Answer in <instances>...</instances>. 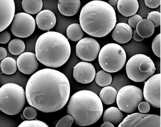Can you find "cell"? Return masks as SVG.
Returning a JSON list of instances; mask_svg holds the SVG:
<instances>
[{
    "label": "cell",
    "mask_w": 161,
    "mask_h": 127,
    "mask_svg": "<svg viewBox=\"0 0 161 127\" xmlns=\"http://www.w3.org/2000/svg\"><path fill=\"white\" fill-rule=\"evenodd\" d=\"M70 86L63 73L56 70L43 69L34 74L28 80L25 89L29 105L44 113L58 111L69 99Z\"/></svg>",
    "instance_id": "obj_1"
},
{
    "label": "cell",
    "mask_w": 161,
    "mask_h": 127,
    "mask_svg": "<svg viewBox=\"0 0 161 127\" xmlns=\"http://www.w3.org/2000/svg\"><path fill=\"white\" fill-rule=\"evenodd\" d=\"M17 62L19 71L26 75L34 73L39 66L36 54L30 52H25L20 55Z\"/></svg>",
    "instance_id": "obj_14"
},
{
    "label": "cell",
    "mask_w": 161,
    "mask_h": 127,
    "mask_svg": "<svg viewBox=\"0 0 161 127\" xmlns=\"http://www.w3.org/2000/svg\"><path fill=\"white\" fill-rule=\"evenodd\" d=\"M36 21L40 29L44 31L49 30L55 26L57 19L54 14L51 11L45 10L37 14Z\"/></svg>",
    "instance_id": "obj_17"
},
{
    "label": "cell",
    "mask_w": 161,
    "mask_h": 127,
    "mask_svg": "<svg viewBox=\"0 0 161 127\" xmlns=\"http://www.w3.org/2000/svg\"><path fill=\"white\" fill-rule=\"evenodd\" d=\"M36 28V22L31 15L25 13L15 15L11 27V31L15 36L25 38L31 36Z\"/></svg>",
    "instance_id": "obj_9"
},
{
    "label": "cell",
    "mask_w": 161,
    "mask_h": 127,
    "mask_svg": "<svg viewBox=\"0 0 161 127\" xmlns=\"http://www.w3.org/2000/svg\"><path fill=\"white\" fill-rule=\"evenodd\" d=\"M151 21L153 24L154 27L160 25L161 14L157 11H153L148 14L147 19Z\"/></svg>",
    "instance_id": "obj_31"
},
{
    "label": "cell",
    "mask_w": 161,
    "mask_h": 127,
    "mask_svg": "<svg viewBox=\"0 0 161 127\" xmlns=\"http://www.w3.org/2000/svg\"><path fill=\"white\" fill-rule=\"evenodd\" d=\"M118 92L111 86H107L102 89L99 94V98L102 102L110 105L114 103L116 100Z\"/></svg>",
    "instance_id": "obj_21"
},
{
    "label": "cell",
    "mask_w": 161,
    "mask_h": 127,
    "mask_svg": "<svg viewBox=\"0 0 161 127\" xmlns=\"http://www.w3.org/2000/svg\"><path fill=\"white\" fill-rule=\"evenodd\" d=\"M103 111L102 102L98 96L89 90H82L71 97L67 113L74 118V123L80 126L92 125L97 122Z\"/></svg>",
    "instance_id": "obj_4"
},
{
    "label": "cell",
    "mask_w": 161,
    "mask_h": 127,
    "mask_svg": "<svg viewBox=\"0 0 161 127\" xmlns=\"http://www.w3.org/2000/svg\"><path fill=\"white\" fill-rule=\"evenodd\" d=\"M118 1V0H114V1L110 0L109 1V3L111 6H115L117 5Z\"/></svg>",
    "instance_id": "obj_42"
},
{
    "label": "cell",
    "mask_w": 161,
    "mask_h": 127,
    "mask_svg": "<svg viewBox=\"0 0 161 127\" xmlns=\"http://www.w3.org/2000/svg\"><path fill=\"white\" fill-rule=\"evenodd\" d=\"M74 119V118L70 115H67L61 119L56 125L58 127H71Z\"/></svg>",
    "instance_id": "obj_32"
},
{
    "label": "cell",
    "mask_w": 161,
    "mask_h": 127,
    "mask_svg": "<svg viewBox=\"0 0 161 127\" xmlns=\"http://www.w3.org/2000/svg\"><path fill=\"white\" fill-rule=\"evenodd\" d=\"M112 79V76L109 73L101 70L96 74L95 81L99 86L105 87L111 84Z\"/></svg>",
    "instance_id": "obj_26"
},
{
    "label": "cell",
    "mask_w": 161,
    "mask_h": 127,
    "mask_svg": "<svg viewBox=\"0 0 161 127\" xmlns=\"http://www.w3.org/2000/svg\"><path fill=\"white\" fill-rule=\"evenodd\" d=\"M21 118L24 120H25V119H26L23 113H21Z\"/></svg>",
    "instance_id": "obj_43"
},
{
    "label": "cell",
    "mask_w": 161,
    "mask_h": 127,
    "mask_svg": "<svg viewBox=\"0 0 161 127\" xmlns=\"http://www.w3.org/2000/svg\"><path fill=\"white\" fill-rule=\"evenodd\" d=\"M1 67L4 74L8 75H13L17 70V62L11 57H6L1 61Z\"/></svg>",
    "instance_id": "obj_25"
},
{
    "label": "cell",
    "mask_w": 161,
    "mask_h": 127,
    "mask_svg": "<svg viewBox=\"0 0 161 127\" xmlns=\"http://www.w3.org/2000/svg\"><path fill=\"white\" fill-rule=\"evenodd\" d=\"M138 108L141 113H146L150 111V106L147 102H142L138 105Z\"/></svg>",
    "instance_id": "obj_35"
},
{
    "label": "cell",
    "mask_w": 161,
    "mask_h": 127,
    "mask_svg": "<svg viewBox=\"0 0 161 127\" xmlns=\"http://www.w3.org/2000/svg\"><path fill=\"white\" fill-rule=\"evenodd\" d=\"M126 70L129 79L135 82H144L154 75L156 68L149 57L144 54H137L128 60Z\"/></svg>",
    "instance_id": "obj_7"
},
{
    "label": "cell",
    "mask_w": 161,
    "mask_h": 127,
    "mask_svg": "<svg viewBox=\"0 0 161 127\" xmlns=\"http://www.w3.org/2000/svg\"><path fill=\"white\" fill-rule=\"evenodd\" d=\"M161 0L158 1H144L146 5L151 9H155L159 7L161 4Z\"/></svg>",
    "instance_id": "obj_37"
},
{
    "label": "cell",
    "mask_w": 161,
    "mask_h": 127,
    "mask_svg": "<svg viewBox=\"0 0 161 127\" xmlns=\"http://www.w3.org/2000/svg\"><path fill=\"white\" fill-rule=\"evenodd\" d=\"M0 50H1V51H0V52H1L0 60H1L6 57L8 55V52L7 49L3 47H1Z\"/></svg>",
    "instance_id": "obj_40"
},
{
    "label": "cell",
    "mask_w": 161,
    "mask_h": 127,
    "mask_svg": "<svg viewBox=\"0 0 161 127\" xmlns=\"http://www.w3.org/2000/svg\"><path fill=\"white\" fill-rule=\"evenodd\" d=\"M23 8L27 14L35 15L41 12L43 7V3L42 0L38 1H25L24 0L22 2Z\"/></svg>",
    "instance_id": "obj_23"
},
{
    "label": "cell",
    "mask_w": 161,
    "mask_h": 127,
    "mask_svg": "<svg viewBox=\"0 0 161 127\" xmlns=\"http://www.w3.org/2000/svg\"><path fill=\"white\" fill-rule=\"evenodd\" d=\"M142 20V18L140 15L136 14L130 18L128 25L131 28L136 29L138 23Z\"/></svg>",
    "instance_id": "obj_34"
},
{
    "label": "cell",
    "mask_w": 161,
    "mask_h": 127,
    "mask_svg": "<svg viewBox=\"0 0 161 127\" xmlns=\"http://www.w3.org/2000/svg\"><path fill=\"white\" fill-rule=\"evenodd\" d=\"M154 53L158 58L161 57V34L157 35L153 39L152 45Z\"/></svg>",
    "instance_id": "obj_29"
},
{
    "label": "cell",
    "mask_w": 161,
    "mask_h": 127,
    "mask_svg": "<svg viewBox=\"0 0 161 127\" xmlns=\"http://www.w3.org/2000/svg\"><path fill=\"white\" fill-rule=\"evenodd\" d=\"M71 48L67 38L62 34L47 31L38 38L35 45V53L38 61L47 67L57 68L68 61Z\"/></svg>",
    "instance_id": "obj_3"
},
{
    "label": "cell",
    "mask_w": 161,
    "mask_h": 127,
    "mask_svg": "<svg viewBox=\"0 0 161 127\" xmlns=\"http://www.w3.org/2000/svg\"><path fill=\"white\" fill-rule=\"evenodd\" d=\"M101 127H114V126L112 123L109 122L107 121L104 122L101 125Z\"/></svg>",
    "instance_id": "obj_41"
},
{
    "label": "cell",
    "mask_w": 161,
    "mask_h": 127,
    "mask_svg": "<svg viewBox=\"0 0 161 127\" xmlns=\"http://www.w3.org/2000/svg\"><path fill=\"white\" fill-rule=\"evenodd\" d=\"M15 12V6L13 0L0 1L1 32L6 29L13 21Z\"/></svg>",
    "instance_id": "obj_15"
},
{
    "label": "cell",
    "mask_w": 161,
    "mask_h": 127,
    "mask_svg": "<svg viewBox=\"0 0 161 127\" xmlns=\"http://www.w3.org/2000/svg\"><path fill=\"white\" fill-rule=\"evenodd\" d=\"M8 50L12 54L18 56L23 53L25 49V45L21 40L15 39L11 40L8 44Z\"/></svg>",
    "instance_id": "obj_27"
},
{
    "label": "cell",
    "mask_w": 161,
    "mask_h": 127,
    "mask_svg": "<svg viewBox=\"0 0 161 127\" xmlns=\"http://www.w3.org/2000/svg\"><path fill=\"white\" fill-rule=\"evenodd\" d=\"M100 50V45L95 39L85 37L80 40L77 44L76 53L81 59L91 62L97 58Z\"/></svg>",
    "instance_id": "obj_12"
},
{
    "label": "cell",
    "mask_w": 161,
    "mask_h": 127,
    "mask_svg": "<svg viewBox=\"0 0 161 127\" xmlns=\"http://www.w3.org/2000/svg\"><path fill=\"white\" fill-rule=\"evenodd\" d=\"M36 109L32 106L26 107L23 113L25 118L28 120H32L35 118L37 115Z\"/></svg>",
    "instance_id": "obj_33"
},
{
    "label": "cell",
    "mask_w": 161,
    "mask_h": 127,
    "mask_svg": "<svg viewBox=\"0 0 161 127\" xmlns=\"http://www.w3.org/2000/svg\"><path fill=\"white\" fill-rule=\"evenodd\" d=\"M20 127H48L45 122L39 120H25L19 126Z\"/></svg>",
    "instance_id": "obj_30"
},
{
    "label": "cell",
    "mask_w": 161,
    "mask_h": 127,
    "mask_svg": "<svg viewBox=\"0 0 161 127\" xmlns=\"http://www.w3.org/2000/svg\"><path fill=\"white\" fill-rule=\"evenodd\" d=\"M130 84L131 82L127 76L125 74H120L114 76L112 83L110 85L114 87L118 92L122 88L130 85Z\"/></svg>",
    "instance_id": "obj_28"
},
{
    "label": "cell",
    "mask_w": 161,
    "mask_h": 127,
    "mask_svg": "<svg viewBox=\"0 0 161 127\" xmlns=\"http://www.w3.org/2000/svg\"><path fill=\"white\" fill-rule=\"evenodd\" d=\"M80 1H63L58 2L59 11L63 15L66 16H72L79 11L80 7Z\"/></svg>",
    "instance_id": "obj_19"
},
{
    "label": "cell",
    "mask_w": 161,
    "mask_h": 127,
    "mask_svg": "<svg viewBox=\"0 0 161 127\" xmlns=\"http://www.w3.org/2000/svg\"><path fill=\"white\" fill-rule=\"evenodd\" d=\"M132 37L133 39L137 42H141L144 40V38L141 37L137 33L136 30L133 32Z\"/></svg>",
    "instance_id": "obj_39"
},
{
    "label": "cell",
    "mask_w": 161,
    "mask_h": 127,
    "mask_svg": "<svg viewBox=\"0 0 161 127\" xmlns=\"http://www.w3.org/2000/svg\"><path fill=\"white\" fill-rule=\"evenodd\" d=\"M119 127H161V117L153 114L135 113L128 116Z\"/></svg>",
    "instance_id": "obj_11"
},
{
    "label": "cell",
    "mask_w": 161,
    "mask_h": 127,
    "mask_svg": "<svg viewBox=\"0 0 161 127\" xmlns=\"http://www.w3.org/2000/svg\"><path fill=\"white\" fill-rule=\"evenodd\" d=\"M96 74L95 69L91 63L82 61L74 68L73 77L78 82L87 84L92 82Z\"/></svg>",
    "instance_id": "obj_13"
},
{
    "label": "cell",
    "mask_w": 161,
    "mask_h": 127,
    "mask_svg": "<svg viewBox=\"0 0 161 127\" xmlns=\"http://www.w3.org/2000/svg\"><path fill=\"white\" fill-rule=\"evenodd\" d=\"M0 37V43L2 44H6L10 41L11 38V35L8 31H5L1 32Z\"/></svg>",
    "instance_id": "obj_36"
},
{
    "label": "cell",
    "mask_w": 161,
    "mask_h": 127,
    "mask_svg": "<svg viewBox=\"0 0 161 127\" xmlns=\"http://www.w3.org/2000/svg\"><path fill=\"white\" fill-rule=\"evenodd\" d=\"M102 89L101 87L98 86L95 81L92 83L91 91L94 92L97 95L99 94Z\"/></svg>",
    "instance_id": "obj_38"
},
{
    "label": "cell",
    "mask_w": 161,
    "mask_h": 127,
    "mask_svg": "<svg viewBox=\"0 0 161 127\" xmlns=\"http://www.w3.org/2000/svg\"><path fill=\"white\" fill-rule=\"evenodd\" d=\"M80 22L86 33L100 38L108 35L114 29L117 22L116 15L114 8L109 3L96 0L82 8Z\"/></svg>",
    "instance_id": "obj_2"
},
{
    "label": "cell",
    "mask_w": 161,
    "mask_h": 127,
    "mask_svg": "<svg viewBox=\"0 0 161 127\" xmlns=\"http://www.w3.org/2000/svg\"><path fill=\"white\" fill-rule=\"evenodd\" d=\"M117 6L119 13L125 17L136 14L139 8L137 0H119Z\"/></svg>",
    "instance_id": "obj_18"
},
{
    "label": "cell",
    "mask_w": 161,
    "mask_h": 127,
    "mask_svg": "<svg viewBox=\"0 0 161 127\" xmlns=\"http://www.w3.org/2000/svg\"><path fill=\"white\" fill-rule=\"evenodd\" d=\"M26 98L22 87L14 83L5 84L0 89V109L8 115L18 114L24 108Z\"/></svg>",
    "instance_id": "obj_5"
},
{
    "label": "cell",
    "mask_w": 161,
    "mask_h": 127,
    "mask_svg": "<svg viewBox=\"0 0 161 127\" xmlns=\"http://www.w3.org/2000/svg\"><path fill=\"white\" fill-rule=\"evenodd\" d=\"M133 30L128 24L120 23L115 26L112 33V37L117 42L124 44L129 42L132 36Z\"/></svg>",
    "instance_id": "obj_16"
},
{
    "label": "cell",
    "mask_w": 161,
    "mask_h": 127,
    "mask_svg": "<svg viewBox=\"0 0 161 127\" xmlns=\"http://www.w3.org/2000/svg\"><path fill=\"white\" fill-rule=\"evenodd\" d=\"M84 31L80 25L74 23L70 25L67 30L68 38L73 41H77L81 39L84 36Z\"/></svg>",
    "instance_id": "obj_24"
},
{
    "label": "cell",
    "mask_w": 161,
    "mask_h": 127,
    "mask_svg": "<svg viewBox=\"0 0 161 127\" xmlns=\"http://www.w3.org/2000/svg\"><path fill=\"white\" fill-rule=\"evenodd\" d=\"M124 119V115L119 108L112 107L106 110L104 112L103 120V122L109 121L113 124H120Z\"/></svg>",
    "instance_id": "obj_20"
},
{
    "label": "cell",
    "mask_w": 161,
    "mask_h": 127,
    "mask_svg": "<svg viewBox=\"0 0 161 127\" xmlns=\"http://www.w3.org/2000/svg\"><path fill=\"white\" fill-rule=\"evenodd\" d=\"M143 100L142 91L137 86L130 85L121 89L118 92L116 98L119 108L128 113L137 110L138 105Z\"/></svg>",
    "instance_id": "obj_8"
},
{
    "label": "cell",
    "mask_w": 161,
    "mask_h": 127,
    "mask_svg": "<svg viewBox=\"0 0 161 127\" xmlns=\"http://www.w3.org/2000/svg\"><path fill=\"white\" fill-rule=\"evenodd\" d=\"M161 75L152 76L146 82L143 92L145 100L152 107L160 108L161 104Z\"/></svg>",
    "instance_id": "obj_10"
},
{
    "label": "cell",
    "mask_w": 161,
    "mask_h": 127,
    "mask_svg": "<svg viewBox=\"0 0 161 127\" xmlns=\"http://www.w3.org/2000/svg\"><path fill=\"white\" fill-rule=\"evenodd\" d=\"M126 58V52L122 47L116 43H110L104 45L100 50L98 60L103 70L114 73L123 68Z\"/></svg>",
    "instance_id": "obj_6"
},
{
    "label": "cell",
    "mask_w": 161,
    "mask_h": 127,
    "mask_svg": "<svg viewBox=\"0 0 161 127\" xmlns=\"http://www.w3.org/2000/svg\"><path fill=\"white\" fill-rule=\"evenodd\" d=\"M154 30L155 27L153 23L147 19L141 21L136 27L138 34L144 39L151 36L153 34Z\"/></svg>",
    "instance_id": "obj_22"
}]
</instances>
